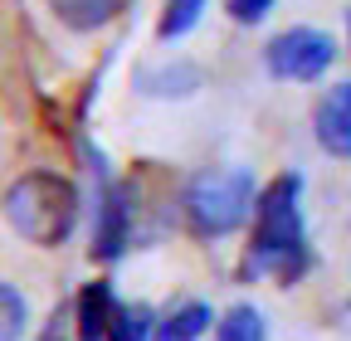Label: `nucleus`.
I'll list each match as a JSON object with an SVG mask.
<instances>
[{
    "mask_svg": "<svg viewBox=\"0 0 351 341\" xmlns=\"http://www.w3.org/2000/svg\"><path fill=\"white\" fill-rule=\"evenodd\" d=\"M108 327H112V288L88 283L78 292V341H108Z\"/></svg>",
    "mask_w": 351,
    "mask_h": 341,
    "instance_id": "obj_7",
    "label": "nucleus"
},
{
    "mask_svg": "<svg viewBox=\"0 0 351 341\" xmlns=\"http://www.w3.org/2000/svg\"><path fill=\"white\" fill-rule=\"evenodd\" d=\"M152 307L137 303V307H112V327H108V341H152L156 327H152Z\"/></svg>",
    "mask_w": 351,
    "mask_h": 341,
    "instance_id": "obj_10",
    "label": "nucleus"
},
{
    "mask_svg": "<svg viewBox=\"0 0 351 341\" xmlns=\"http://www.w3.org/2000/svg\"><path fill=\"white\" fill-rule=\"evenodd\" d=\"M20 331H25V297L10 283H0V341H15Z\"/></svg>",
    "mask_w": 351,
    "mask_h": 341,
    "instance_id": "obj_13",
    "label": "nucleus"
},
{
    "mask_svg": "<svg viewBox=\"0 0 351 341\" xmlns=\"http://www.w3.org/2000/svg\"><path fill=\"white\" fill-rule=\"evenodd\" d=\"M298 195H302V176H278L274 186L258 190L249 273H274L278 283H293L307 268V229Z\"/></svg>",
    "mask_w": 351,
    "mask_h": 341,
    "instance_id": "obj_1",
    "label": "nucleus"
},
{
    "mask_svg": "<svg viewBox=\"0 0 351 341\" xmlns=\"http://www.w3.org/2000/svg\"><path fill=\"white\" fill-rule=\"evenodd\" d=\"M215 341H263V317H258L249 303H239V307L225 312V322H219Z\"/></svg>",
    "mask_w": 351,
    "mask_h": 341,
    "instance_id": "obj_12",
    "label": "nucleus"
},
{
    "mask_svg": "<svg viewBox=\"0 0 351 341\" xmlns=\"http://www.w3.org/2000/svg\"><path fill=\"white\" fill-rule=\"evenodd\" d=\"M93 170L103 181V210H98V229H93V253L98 259H117V253L127 249V195H122V186L108 181L103 156H93Z\"/></svg>",
    "mask_w": 351,
    "mask_h": 341,
    "instance_id": "obj_5",
    "label": "nucleus"
},
{
    "mask_svg": "<svg viewBox=\"0 0 351 341\" xmlns=\"http://www.w3.org/2000/svg\"><path fill=\"white\" fill-rule=\"evenodd\" d=\"M205 327H210V307L205 303H186V307H176L166 322H156V341H195Z\"/></svg>",
    "mask_w": 351,
    "mask_h": 341,
    "instance_id": "obj_9",
    "label": "nucleus"
},
{
    "mask_svg": "<svg viewBox=\"0 0 351 341\" xmlns=\"http://www.w3.org/2000/svg\"><path fill=\"white\" fill-rule=\"evenodd\" d=\"M249 210H258V190H254V176L244 166L200 170V176L186 186V220L205 239L239 229L249 220Z\"/></svg>",
    "mask_w": 351,
    "mask_h": 341,
    "instance_id": "obj_3",
    "label": "nucleus"
},
{
    "mask_svg": "<svg viewBox=\"0 0 351 341\" xmlns=\"http://www.w3.org/2000/svg\"><path fill=\"white\" fill-rule=\"evenodd\" d=\"M205 5H210V0H166V15H161L156 34H161V39H181V34H191L195 20L205 15Z\"/></svg>",
    "mask_w": 351,
    "mask_h": 341,
    "instance_id": "obj_11",
    "label": "nucleus"
},
{
    "mask_svg": "<svg viewBox=\"0 0 351 341\" xmlns=\"http://www.w3.org/2000/svg\"><path fill=\"white\" fill-rule=\"evenodd\" d=\"M332 54H337L332 34L307 29V25L283 29V34L274 39V45L263 49V59H269V73H274V78H293V83L322 78V73H327V64H332Z\"/></svg>",
    "mask_w": 351,
    "mask_h": 341,
    "instance_id": "obj_4",
    "label": "nucleus"
},
{
    "mask_svg": "<svg viewBox=\"0 0 351 341\" xmlns=\"http://www.w3.org/2000/svg\"><path fill=\"white\" fill-rule=\"evenodd\" d=\"M49 10H54L69 29L88 34V29H103L108 20H117V15L127 10V0H49Z\"/></svg>",
    "mask_w": 351,
    "mask_h": 341,
    "instance_id": "obj_8",
    "label": "nucleus"
},
{
    "mask_svg": "<svg viewBox=\"0 0 351 341\" xmlns=\"http://www.w3.org/2000/svg\"><path fill=\"white\" fill-rule=\"evenodd\" d=\"M317 147L327 156H351V83H337V88L317 103Z\"/></svg>",
    "mask_w": 351,
    "mask_h": 341,
    "instance_id": "obj_6",
    "label": "nucleus"
},
{
    "mask_svg": "<svg viewBox=\"0 0 351 341\" xmlns=\"http://www.w3.org/2000/svg\"><path fill=\"white\" fill-rule=\"evenodd\" d=\"M269 10H274V0H230V15H234L239 25H258Z\"/></svg>",
    "mask_w": 351,
    "mask_h": 341,
    "instance_id": "obj_14",
    "label": "nucleus"
},
{
    "mask_svg": "<svg viewBox=\"0 0 351 341\" xmlns=\"http://www.w3.org/2000/svg\"><path fill=\"white\" fill-rule=\"evenodd\" d=\"M5 220L20 239H29L39 249H59L78 225V190L69 176L29 170L5 190Z\"/></svg>",
    "mask_w": 351,
    "mask_h": 341,
    "instance_id": "obj_2",
    "label": "nucleus"
}]
</instances>
